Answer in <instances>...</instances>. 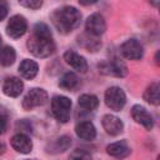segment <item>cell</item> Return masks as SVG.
Here are the masks:
<instances>
[{
	"instance_id": "obj_24",
	"label": "cell",
	"mask_w": 160,
	"mask_h": 160,
	"mask_svg": "<svg viewBox=\"0 0 160 160\" xmlns=\"http://www.w3.org/2000/svg\"><path fill=\"white\" fill-rule=\"evenodd\" d=\"M68 160H91V156L88 151L85 150H81V149H75Z\"/></svg>"
},
{
	"instance_id": "obj_2",
	"label": "cell",
	"mask_w": 160,
	"mask_h": 160,
	"mask_svg": "<svg viewBox=\"0 0 160 160\" xmlns=\"http://www.w3.org/2000/svg\"><path fill=\"white\" fill-rule=\"evenodd\" d=\"M51 20L55 28L60 32L69 34L79 26L80 20H81V14L74 6H64L52 12Z\"/></svg>"
},
{
	"instance_id": "obj_27",
	"label": "cell",
	"mask_w": 160,
	"mask_h": 160,
	"mask_svg": "<svg viewBox=\"0 0 160 160\" xmlns=\"http://www.w3.org/2000/svg\"><path fill=\"white\" fill-rule=\"evenodd\" d=\"M6 14H8V9H6V6L2 5V4H0V21H1L2 19H5Z\"/></svg>"
},
{
	"instance_id": "obj_10",
	"label": "cell",
	"mask_w": 160,
	"mask_h": 160,
	"mask_svg": "<svg viewBox=\"0 0 160 160\" xmlns=\"http://www.w3.org/2000/svg\"><path fill=\"white\" fill-rule=\"evenodd\" d=\"M131 115L134 118V120L139 124H141L145 129L151 130L154 126V119L151 116V114L141 105H134L131 109Z\"/></svg>"
},
{
	"instance_id": "obj_22",
	"label": "cell",
	"mask_w": 160,
	"mask_h": 160,
	"mask_svg": "<svg viewBox=\"0 0 160 160\" xmlns=\"http://www.w3.org/2000/svg\"><path fill=\"white\" fill-rule=\"evenodd\" d=\"M71 144V139L69 136H61L59 139H56L52 142V150H55V152H62L65 151Z\"/></svg>"
},
{
	"instance_id": "obj_23",
	"label": "cell",
	"mask_w": 160,
	"mask_h": 160,
	"mask_svg": "<svg viewBox=\"0 0 160 160\" xmlns=\"http://www.w3.org/2000/svg\"><path fill=\"white\" fill-rule=\"evenodd\" d=\"M79 44H81L85 49H88L89 51H95L99 46H100V42L95 39V36H86V35H82L81 36V40H79Z\"/></svg>"
},
{
	"instance_id": "obj_19",
	"label": "cell",
	"mask_w": 160,
	"mask_h": 160,
	"mask_svg": "<svg viewBox=\"0 0 160 160\" xmlns=\"http://www.w3.org/2000/svg\"><path fill=\"white\" fill-rule=\"evenodd\" d=\"M144 99L152 105H159V102H160V88H159L158 82H151L146 88V90L144 92Z\"/></svg>"
},
{
	"instance_id": "obj_6",
	"label": "cell",
	"mask_w": 160,
	"mask_h": 160,
	"mask_svg": "<svg viewBox=\"0 0 160 160\" xmlns=\"http://www.w3.org/2000/svg\"><path fill=\"white\" fill-rule=\"evenodd\" d=\"M48 100V94L45 90L39 89V88H34L31 89L26 96L22 100V108L25 110H32L36 106H41L46 102Z\"/></svg>"
},
{
	"instance_id": "obj_21",
	"label": "cell",
	"mask_w": 160,
	"mask_h": 160,
	"mask_svg": "<svg viewBox=\"0 0 160 160\" xmlns=\"http://www.w3.org/2000/svg\"><path fill=\"white\" fill-rule=\"evenodd\" d=\"M78 84H79V79L74 72H66L59 81V86L65 90H72L78 86Z\"/></svg>"
},
{
	"instance_id": "obj_9",
	"label": "cell",
	"mask_w": 160,
	"mask_h": 160,
	"mask_svg": "<svg viewBox=\"0 0 160 160\" xmlns=\"http://www.w3.org/2000/svg\"><path fill=\"white\" fill-rule=\"evenodd\" d=\"M120 51H121L122 56L129 59V60H139V59L142 58V46L135 39L126 40L121 45Z\"/></svg>"
},
{
	"instance_id": "obj_5",
	"label": "cell",
	"mask_w": 160,
	"mask_h": 160,
	"mask_svg": "<svg viewBox=\"0 0 160 160\" xmlns=\"http://www.w3.org/2000/svg\"><path fill=\"white\" fill-rule=\"evenodd\" d=\"M99 70H100V72H102L105 75H110V76H115V78H124L128 74L126 65L118 59L102 61L101 64H99Z\"/></svg>"
},
{
	"instance_id": "obj_29",
	"label": "cell",
	"mask_w": 160,
	"mask_h": 160,
	"mask_svg": "<svg viewBox=\"0 0 160 160\" xmlns=\"http://www.w3.org/2000/svg\"><path fill=\"white\" fill-rule=\"evenodd\" d=\"M0 45H1V36H0Z\"/></svg>"
},
{
	"instance_id": "obj_15",
	"label": "cell",
	"mask_w": 160,
	"mask_h": 160,
	"mask_svg": "<svg viewBox=\"0 0 160 160\" xmlns=\"http://www.w3.org/2000/svg\"><path fill=\"white\" fill-rule=\"evenodd\" d=\"M75 132H76V135L80 139L86 140V141L94 140L95 136H96V129L92 125V122H90V121H81V122H79L76 125V128H75Z\"/></svg>"
},
{
	"instance_id": "obj_14",
	"label": "cell",
	"mask_w": 160,
	"mask_h": 160,
	"mask_svg": "<svg viewBox=\"0 0 160 160\" xmlns=\"http://www.w3.org/2000/svg\"><path fill=\"white\" fill-rule=\"evenodd\" d=\"M11 146L20 154H29L32 150V142L25 134H16L11 138Z\"/></svg>"
},
{
	"instance_id": "obj_3",
	"label": "cell",
	"mask_w": 160,
	"mask_h": 160,
	"mask_svg": "<svg viewBox=\"0 0 160 160\" xmlns=\"http://www.w3.org/2000/svg\"><path fill=\"white\" fill-rule=\"evenodd\" d=\"M51 110L55 119L60 122H66L71 112V101L66 96H55L51 101Z\"/></svg>"
},
{
	"instance_id": "obj_1",
	"label": "cell",
	"mask_w": 160,
	"mask_h": 160,
	"mask_svg": "<svg viewBox=\"0 0 160 160\" xmlns=\"http://www.w3.org/2000/svg\"><path fill=\"white\" fill-rule=\"evenodd\" d=\"M29 51L36 58H48L55 50L50 28L44 22H38L34 26L31 38L28 40Z\"/></svg>"
},
{
	"instance_id": "obj_20",
	"label": "cell",
	"mask_w": 160,
	"mask_h": 160,
	"mask_svg": "<svg viewBox=\"0 0 160 160\" xmlns=\"http://www.w3.org/2000/svg\"><path fill=\"white\" fill-rule=\"evenodd\" d=\"M16 58L15 50L11 46H4L0 50V65L2 66H10L11 64H14Z\"/></svg>"
},
{
	"instance_id": "obj_16",
	"label": "cell",
	"mask_w": 160,
	"mask_h": 160,
	"mask_svg": "<svg viewBox=\"0 0 160 160\" xmlns=\"http://www.w3.org/2000/svg\"><path fill=\"white\" fill-rule=\"evenodd\" d=\"M106 151H108L109 155H111L116 159H122V158H126L130 154L131 150H130L128 142L121 140V141H116V142H112V144L108 145Z\"/></svg>"
},
{
	"instance_id": "obj_13",
	"label": "cell",
	"mask_w": 160,
	"mask_h": 160,
	"mask_svg": "<svg viewBox=\"0 0 160 160\" xmlns=\"http://www.w3.org/2000/svg\"><path fill=\"white\" fill-rule=\"evenodd\" d=\"M22 89H24V84L18 78H8L2 85L4 94L10 98H18L22 92Z\"/></svg>"
},
{
	"instance_id": "obj_4",
	"label": "cell",
	"mask_w": 160,
	"mask_h": 160,
	"mask_svg": "<svg viewBox=\"0 0 160 160\" xmlns=\"http://www.w3.org/2000/svg\"><path fill=\"white\" fill-rule=\"evenodd\" d=\"M105 102L111 110L120 111L126 102L125 92L118 86H111L105 92Z\"/></svg>"
},
{
	"instance_id": "obj_28",
	"label": "cell",
	"mask_w": 160,
	"mask_h": 160,
	"mask_svg": "<svg viewBox=\"0 0 160 160\" xmlns=\"http://www.w3.org/2000/svg\"><path fill=\"white\" fill-rule=\"evenodd\" d=\"M4 152H5V145L4 142L0 141V154H4Z\"/></svg>"
},
{
	"instance_id": "obj_12",
	"label": "cell",
	"mask_w": 160,
	"mask_h": 160,
	"mask_svg": "<svg viewBox=\"0 0 160 160\" xmlns=\"http://www.w3.org/2000/svg\"><path fill=\"white\" fill-rule=\"evenodd\" d=\"M102 126H104L105 131L112 136L121 134L122 129H124L122 121L119 118H116L115 115H110V114H108L102 118Z\"/></svg>"
},
{
	"instance_id": "obj_11",
	"label": "cell",
	"mask_w": 160,
	"mask_h": 160,
	"mask_svg": "<svg viewBox=\"0 0 160 160\" xmlns=\"http://www.w3.org/2000/svg\"><path fill=\"white\" fill-rule=\"evenodd\" d=\"M64 60L72 69H75L79 72H86V70H88V62H86V60L81 55H79L78 52H75V51H71V50L66 51L64 54Z\"/></svg>"
},
{
	"instance_id": "obj_26",
	"label": "cell",
	"mask_w": 160,
	"mask_h": 160,
	"mask_svg": "<svg viewBox=\"0 0 160 160\" xmlns=\"http://www.w3.org/2000/svg\"><path fill=\"white\" fill-rule=\"evenodd\" d=\"M20 5L29 8V9H39L42 5V1H40V0H24V1H20Z\"/></svg>"
},
{
	"instance_id": "obj_17",
	"label": "cell",
	"mask_w": 160,
	"mask_h": 160,
	"mask_svg": "<svg viewBox=\"0 0 160 160\" xmlns=\"http://www.w3.org/2000/svg\"><path fill=\"white\" fill-rule=\"evenodd\" d=\"M38 70H39L38 64L29 59L22 60L21 64L19 65V72L25 79H34L38 74Z\"/></svg>"
},
{
	"instance_id": "obj_7",
	"label": "cell",
	"mask_w": 160,
	"mask_h": 160,
	"mask_svg": "<svg viewBox=\"0 0 160 160\" xmlns=\"http://www.w3.org/2000/svg\"><path fill=\"white\" fill-rule=\"evenodd\" d=\"M26 29H28V22L25 18L22 15H14L12 18H10L8 22L6 34L12 39H18L26 32Z\"/></svg>"
},
{
	"instance_id": "obj_18",
	"label": "cell",
	"mask_w": 160,
	"mask_h": 160,
	"mask_svg": "<svg viewBox=\"0 0 160 160\" xmlns=\"http://www.w3.org/2000/svg\"><path fill=\"white\" fill-rule=\"evenodd\" d=\"M80 109H82L84 111H92L98 108L99 105V100L95 95L92 94H82L80 98H79V101H78Z\"/></svg>"
},
{
	"instance_id": "obj_8",
	"label": "cell",
	"mask_w": 160,
	"mask_h": 160,
	"mask_svg": "<svg viewBox=\"0 0 160 160\" xmlns=\"http://www.w3.org/2000/svg\"><path fill=\"white\" fill-rule=\"evenodd\" d=\"M86 31L91 35V36H99L101 34L105 32L106 30V22H105V19L101 14L99 12H95V14H91L88 20H86Z\"/></svg>"
},
{
	"instance_id": "obj_25",
	"label": "cell",
	"mask_w": 160,
	"mask_h": 160,
	"mask_svg": "<svg viewBox=\"0 0 160 160\" xmlns=\"http://www.w3.org/2000/svg\"><path fill=\"white\" fill-rule=\"evenodd\" d=\"M6 120H8V112L2 106H0V135L4 134L6 130Z\"/></svg>"
}]
</instances>
